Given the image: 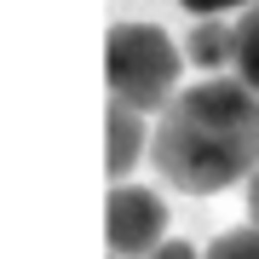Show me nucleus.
Listing matches in <instances>:
<instances>
[{
    "instance_id": "1",
    "label": "nucleus",
    "mask_w": 259,
    "mask_h": 259,
    "mask_svg": "<svg viewBox=\"0 0 259 259\" xmlns=\"http://www.w3.org/2000/svg\"><path fill=\"white\" fill-rule=\"evenodd\" d=\"M150 161L167 185L213 196L259 173V93L248 81L213 75L202 87H185L161 110L150 133Z\"/></svg>"
},
{
    "instance_id": "2",
    "label": "nucleus",
    "mask_w": 259,
    "mask_h": 259,
    "mask_svg": "<svg viewBox=\"0 0 259 259\" xmlns=\"http://www.w3.org/2000/svg\"><path fill=\"white\" fill-rule=\"evenodd\" d=\"M104 75H110V98L133 104L139 115L167 110L179 93V47L156 23H115L110 47H104Z\"/></svg>"
},
{
    "instance_id": "3",
    "label": "nucleus",
    "mask_w": 259,
    "mask_h": 259,
    "mask_svg": "<svg viewBox=\"0 0 259 259\" xmlns=\"http://www.w3.org/2000/svg\"><path fill=\"white\" fill-rule=\"evenodd\" d=\"M104 236H110L115 259H150L167 242V202L156 190L139 185H115L110 207H104Z\"/></svg>"
},
{
    "instance_id": "4",
    "label": "nucleus",
    "mask_w": 259,
    "mask_h": 259,
    "mask_svg": "<svg viewBox=\"0 0 259 259\" xmlns=\"http://www.w3.org/2000/svg\"><path fill=\"white\" fill-rule=\"evenodd\" d=\"M185 58L196 69H225V64H236V29L225 23V18H202L190 29V40H185Z\"/></svg>"
},
{
    "instance_id": "5",
    "label": "nucleus",
    "mask_w": 259,
    "mask_h": 259,
    "mask_svg": "<svg viewBox=\"0 0 259 259\" xmlns=\"http://www.w3.org/2000/svg\"><path fill=\"white\" fill-rule=\"evenodd\" d=\"M139 144H144L139 110H133V104H121V98H110V173H115V179L139 161Z\"/></svg>"
},
{
    "instance_id": "6",
    "label": "nucleus",
    "mask_w": 259,
    "mask_h": 259,
    "mask_svg": "<svg viewBox=\"0 0 259 259\" xmlns=\"http://www.w3.org/2000/svg\"><path fill=\"white\" fill-rule=\"evenodd\" d=\"M236 75L259 93V0L242 12V23H236Z\"/></svg>"
},
{
    "instance_id": "7",
    "label": "nucleus",
    "mask_w": 259,
    "mask_h": 259,
    "mask_svg": "<svg viewBox=\"0 0 259 259\" xmlns=\"http://www.w3.org/2000/svg\"><path fill=\"white\" fill-rule=\"evenodd\" d=\"M207 259H259V231H225L207 248Z\"/></svg>"
},
{
    "instance_id": "8",
    "label": "nucleus",
    "mask_w": 259,
    "mask_h": 259,
    "mask_svg": "<svg viewBox=\"0 0 259 259\" xmlns=\"http://www.w3.org/2000/svg\"><path fill=\"white\" fill-rule=\"evenodd\" d=\"M179 6H185V12H196V18H225V12H248L253 6V0H179Z\"/></svg>"
},
{
    "instance_id": "9",
    "label": "nucleus",
    "mask_w": 259,
    "mask_h": 259,
    "mask_svg": "<svg viewBox=\"0 0 259 259\" xmlns=\"http://www.w3.org/2000/svg\"><path fill=\"white\" fill-rule=\"evenodd\" d=\"M150 259H202V253H196L190 242H161V248L150 253Z\"/></svg>"
},
{
    "instance_id": "10",
    "label": "nucleus",
    "mask_w": 259,
    "mask_h": 259,
    "mask_svg": "<svg viewBox=\"0 0 259 259\" xmlns=\"http://www.w3.org/2000/svg\"><path fill=\"white\" fill-rule=\"evenodd\" d=\"M248 219H253V231H259V173L248 179Z\"/></svg>"
}]
</instances>
